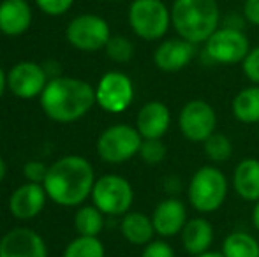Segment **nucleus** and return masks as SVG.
<instances>
[{
  "label": "nucleus",
  "mask_w": 259,
  "mask_h": 257,
  "mask_svg": "<svg viewBox=\"0 0 259 257\" xmlns=\"http://www.w3.org/2000/svg\"><path fill=\"white\" fill-rule=\"evenodd\" d=\"M250 52V41L243 30L219 27L203 44V59L215 65L242 64Z\"/></svg>",
  "instance_id": "nucleus-6"
},
{
  "label": "nucleus",
  "mask_w": 259,
  "mask_h": 257,
  "mask_svg": "<svg viewBox=\"0 0 259 257\" xmlns=\"http://www.w3.org/2000/svg\"><path fill=\"white\" fill-rule=\"evenodd\" d=\"M46 194L60 206H78L92 195L96 185L94 168L79 155H67L50 166L45 180Z\"/></svg>",
  "instance_id": "nucleus-1"
},
{
  "label": "nucleus",
  "mask_w": 259,
  "mask_h": 257,
  "mask_svg": "<svg viewBox=\"0 0 259 257\" xmlns=\"http://www.w3.org/2000/svg\"><path fill=\"white\" fill-rule=\"evenodd\" d=\"M120 231H122V236L131 245H138V247L148 245L155 236L152 217H147L141 212L125 213L122 222H120Z\"/></svg>",
  "instance_id": "nucleus-21"
},
{
  "label": "nucleus",
  "mask_w": 259,
  "mask_h": 257,
  "mask_svg": "<svg viewBox=\"0 0 259 257\" xmlns=\"http://www.w3.org/2000/svg\"><path fill=\"white\" fill-rule=\"evenodd\" d=\"M111 39L109 25L97 14H81L67 27V41L81 52H97L106 48Z\"/></svg>",
  "instance_id": "nucleus-10"
},
{
  "label": "nucleus",
  "mask_w": 259,
  "mask_h": 257,
  "mask_svg": "<svg viewBox=\"0 0 259 257\" xmlns=\"http://www.w3.org/2000/svg\"><path fill=\"white\" fill-rule=\"evenodd\" d=\"M42 69H45L46 76H48L50 79H55V78H60V65L57 62H46L42 65Z\"/></svg>",
  "instance_id": "nucleus-36"
},
{
  "label": "nucleus",
  "mask_w": 259,
  "mask_h": 257,
  "mask_svg": "<svg viewBox=\"0 0 259 257\" xmlns=\"http://www.w3.org/2000/svg\"><path fill=\"white\" fill-rule=\"evenodd\" d=\"M231 111L240 124H259V85H250L240 90L231 100Z\"/></svg>",
  "instance_id": "nucleus-22"
},
{
  "label": "nucleus",
  "mask_w": 259,
  "mask_h": 257,
  "mask_svg": "<svg viewBox=\"0 0 259 257\" xmlns=\"http://www.w3.org/2000/svg\"><path fill=\"white\" fill-rule=\"evenodd\" d=\"M222 13L217 0H175L171 6V27L178 37L205 44L211 34L221 27Z\"/></svg>",
  "instance_id": "nucleus-3"
},
{
  "label": "nucleus",
  "mask_w": 259,
  "mask_h": 257,
  "mask_svg": "<svg viewBox=\"0 0 259 257\" xmlns=\"http://www.w3.org/2000/svg\"><path fill=\"white\" fill-rule=\"evenodd\" d=\"M0 257H48V250L35 231L18 227L0 240Z\"/></svg>",
  "instance_id": "nucleus-15"
},
{
  "label": "nucleus",
  "mask_w": 259,
  "mask_h": 257,
  "mask_svg": "<svg viewBox=\"0 0 259 257\" xmlns=\"http://www.w3.org/2000/svg\"><path fill=\"white\" fill-rule=\"evenodd\" d=\"M229 182L226 175L213 164L201 166L187 185L189 204L198 213H213L228 199Z\"/></svg>",
  "instance_id": "nucleus-4"
},
{
  "label": "nucleus",
  "mask_w": 259,
  "mask_h": 257,
  "mask_svg": "<svg viewBox=\"0 0 259 257\" xmlns=\"http://www.w3.org/2000/svg\"><path fill=\"white\" fill-rule=\"evenodd\" d=\"M106 53L116 64H127L134 57V44L123 35H115L106 44Z\"/></svg>",
  "instance_id": "nucleus-27"
},
{
  "label": "nucleus",
  "mask_w": 259,
  "mask_h": 257,
  "mask_svg": "<svg viewBox=\"0 0 259 257\" xmlns=\"http://www.w3.org/2000/svg\"><path fill=\"white\" fill-rule=\"evenodd\" d=\"M113 2H120V0H113Z\"/></svg>",
  "instance_id": "nucleus-41"
},
{
  "label": "nucleus",
  "mask_w": 259,
  "mask_h": 257,
  "mask_svg": "<svg viewBox=\"0 0 259 257\" xmlns=\"http://www.w3.org/2000/svg\"><path fill=\"white\" fill-rule=\"evenodd\" d=\"M231 185L236 195L247 202L259 201V161L254 157L242 159L233 169Z\"/></svg>",
  "instance_id": "nucleus-19"
},
{
  "label": "nucleus",
  "mask_w": 259,
  "mask_h": 257,
  "mask_svg": "<svg viewBox=\"0 0 259 257\" xmlns=\"http://www.w3.org/2000/svg\"><path fill=\"white\" fill-rule=\"evenodd\" d=\"M203 150H205V155L210 162L222 164V162L229 161V157L233 155V143L226 134L213 132L203 143Z\"/></svg>",
  "instance_id": "nucleus-25"
},
{
  "label": "nucleus",
  "mask_w": 259,
  "mask_h": 257,
  "mask_svg": "<svg viewBox=\"0 0 259 257\" xmlns=\"http://www.w3.org/2000/svg\"><path fill=\"white\" fill-rule=\"evenodd\" d=\"M96 100L108 113H123L134 100V85L127 74L109 71L96 86Z\"/></svg>",
  "instance_id": "nucleus-11"
},
{
  "label": "nucleus",
  "mask_w": 259,
  "mask_h": 257,
  "mask_svg": "<svg viewBox=\"0 0 259 257\" xmlns=\"http://www.w3.org/2000/svg\"><path fill=\"white\" fill-rule=\"evenodd\" d=\"M245 23H247V21H245V18H243V14L233 11V13H228V14H224V16H222L221 27L235 28V30H243Z\"/></svg>",
  "instance_id": "nucleus-34"
},
{
  "label": "nucleus",
  "mask_w": 259,
  "mask_h": 257,
  "mask_svg": "<svg viewBox=\"0 0 259 257\" xmlns=\"http://www.w3.org/2000/svg\"><path fill=\"white\" fill-rule=\"evenodd\" d=\"M35 2L42 13L50 14V16H60L71 9L74 0H35Z\"/></svg>",
  "instance_id": "nucleus-32"
},
{
  "label": "nucleus",
  "mask_w": 259,
  "mask_h": 257,
  "mask_svg": "<svg viewBox=\"0 0 259 257\" xmlns=\"http://www.w3.org/2000/svg\"><path fill=\"white\" fill-rule=\"evenodd\" d=\"M180 134L191 143H205L217 132V113L213 106L203 99H192L182 106L178 113Z\"/></svg>",
  "instance_id": "nucleus-9"
},
{
  "label": "nucleus",
  "mask_w": 259,
  "mask_h": 257,
  "mask_svg": "<svg viewBox=\"0 0 259 257\" xmlns=\"http://www.w3.org/2000/svg\"><path fill=\"white\" fill-rule=\"evenodd\" d=\"M129 25L145 41H159L171 27V9L162 0H134L129 7Z\"/></svg>",
  "instance_id": "nucleus-5"
},
{
  "label": "nucleus",
  "mask_w": 259,
  "mask_h": 257,
  "mask_svg": "<svg viewBox=\"0 0 259 257\" xmlns=\"http://www.w3.org/2000/svg\"><path fill=\"white\" fill-rule=\"evenodd\" d=\"M242 14L249 25L259 27V0H245Z\"/></svg>",
  "instance_id": "nucleus-33"
},
{
  "label": "nucleus",
  "mask_w": 259,
  "mask_h": 257,
  "mask_svg": "<svg viewBox=\"0 0 259 257\" xmlns=\"http://www.w3.org/2000/svg\"><path fill=\"white\" fill-rule=\"evenodd\" d=\"M196 57V44L182 37H171L159 42L154 52V64L162 72H178Z\"/></svg>",
  "instance_id": "nucleus-13"
},
{
  "label": "nucleus",
  "mask_w": 259,
  "mask_h": 257,
  "mask_svg": "<svg viewBox=\"0 0 259 257\" xmlns=\"http://www.w3.org/2000/svg\"><path fill=\"white\" fill-rule=\"evenodd\" d=\"M104 245L97 236H78L67 245L64 257H104Z\"/></svg>",
  "instance_id": "nucleus-26"
},
{
  "label": "nucleus",
  "mask_w": 259,
  "mask_h": 257,
  "mask_svg": "<svg viewBox=\"0 0 259 257\" xmlns=\"http://www.w3.org/2000/svg\"><path fill=\"white\" fill-rule=\"evenodd\" d=\"M6 171H7V168H6V162H4V159L0 157V182L4 180V176H6Z\"/></svg>",
  "instance_id": "nucleus-40"
},
{
  "label": "nucleus",
  "mask_w": 259,
  "mask_h": 257,
  "mask_svg": "<svg viewBox=\"0 0 259 257\" xmlns=\"http://www.w3.org/2000/svg\"><path fill=\"white\" fill-rule=\"evenodd\" d=\"M141 257H177L175 248L164 240H152L148 245L143 247Z\"/></svg>",
  "instance_id": "nucleus-30"
},
{
  "label": "nucleus",
  "mask_w": 259,
  "mask_h": 257,
  "mask_svg": "<svg viewBox=\"0 0 259 257\" xmlns=\"http://www.w3.org/2000/svg\"><path fill=\"white\" fill-rule=\"evenodd\" d=\"M32 23V11L25 0L0 2V32L6 35H21Z\"/></svg>",
  "instance_id": "nucleus-20"
},
{
  "label": "nucleus",
  "mask_w": 259,
  "mask_h": 257,
  "mask_svg": "<svg viewBox=\"0 0 259 257\" xmlns=\"http://www.w3.org/2000/svg\"><path fill=\"white\" fill-rule=\"evenodd\" d=\"M143 137L136 127L116 124L104 130L97 139V153L104 162L122 164L140 153Z\"/></svg>",
  "instance_id": "nucleus-7"
},
{
  "label": "nucleus",
  "mask_w": 259,
  "mask_h": 257,
  "mask_svg": "<svg viewBox=\"0 0 259 257\" xmlns=\"http://www.w3.org/2000/svg\"><path fill=\"white\" fill-rule=\"evenodd\" d=\"M224 257H259V241L247 231H233L222 241Z\"/></svg>",
  "instance_id": "nucleus-23"
},
{
  "label": "nucleus",
  "mask_w": 259,
  "mask_h": 257,
  "mask_svg": "<svg viewBox=\"0 0 259 257\" xmlns=\"http://www.w3.org/2000/svg\"><path fill=\"white\" fill-rule=\"evenodd\" d=\"M46 85H48V76L45 69L34 62L16 64L7 74V86L14 95L21 99H34L41 95Z\"/></svg>",
  "instance_id": "nucleus-12"
},
{
  "label": "nucleus",
  "mask_w": 259,
  "mask_h": 257,
  "mask_svg": "<svg viewBox=\"0 0 259 257\" xmlns=\"http://www.w3.org/2000/svg\"><path fill=\"white\" fill-rule=\"evenodd\" d=\"M6 86H7V76H6V72H4V69L0 67V97H2Z\"/></svg>",
  "instance_id": "nucleus-38"
},
{
  "label": "nucleus",
  "mask_w": 259,
  "mask_h": 257,
  "mask_svg": "<svg viewBox=\"0 0 259 257\" xmlns=\"http://www.w3.org/2000/svg\"><path fill=\"white\" fill-rule=\"evenodd\" d=\"M164 190L171 195V197H177V194L182 190V180L178 176H167L164 180Z\"/></svg>",
  "instance_id": "nucleus-35"
},
{
  "label": "nucleus",
  "mask_w": 259,
  "mask_h": 257,
  "mask_svg": "<svg viewBox=\"0 0 259 257\" xmlns=\"http://www.w3.org/2000/svg\"><path fill=\"white\" fill-rule=\"evenodd\" d=\"M242 69L245 78L252 85H259V44L250 48V52L247 53V57L242 62Z\"/></svg>",
  "instance_id": "nucleus-29"
},
{
  "label": "nucleus",
  "mask_w": 259,
  "mask_h": 257,
  "mask_svg": "<svg viewBox=\"0 0 259 257\" xmlns=\"http://www.w3.org/2000/svg\"><path fill=\"white\" fill-rule=\"evenodd\" d=\"M96 88L76 78L50 79L41 93V106L48 118L58 124H71L83 118L96 104Z\"/></svg>",
  "instance_id": "nucleus-2"
},
{
  "label": "nucleus",
  "mask_w": 259,
  "mask_h": 257,
  "mask_svg": "<svg viewBox=\"0 0 259 257\" xmlns=\"http://www.w3.org/2000/svg\"><path fill=\"white\" fill-rule=\"evenodd\" d=\"M74 227L79 236H97L104 227V213L96 206H83L76 212Z\"/></svg>",
  "instance_id": "nucleus-24"
},
{
  "label": "nucleus",
  "mask_w": 259,
  "mask_h": 257,
  "mask_svg": "<svg viewBox=\"0 0 259 257\" xmlns=\"http://www.w3.org/2000/svg\"><path fill=\"white\" fill-rule=\"evenodd\" d=\"M187 220L189 217L185 202L171 195L167 199H162L152 213L155 234H159L160 238H173L180 234Z\"/></svg>",
  "instance_id": "nucleus-14"
},
{
  "label": "nucleus",
  "mask_w": 259,
  "mask_h": 257,
  "mask_svg": "<svg viewBox=\"0 0 259 257\" xmlns=\"http://www.w3.org/2000/svg\"><path fill=\"white\" fill-rule=\"evenodd\" d=\"M250 220H252V226L254 229L259 233V201L254 202V208H252V215H250Z\"/></svg>",
  "instance_id": "nucleus-37"
},
{
  "label": "nucleus",
  "mask_w": 259,
  "mask_h": 257,
  "mask_svg": "<svg viewBox=\"0 0 259 257\" xmlns=\"http://www.w3.org/2000/svg\"><path fill=\"white\" fill-rule=\"evenodd\" d=\"M213 226L205 217H194L189 219L185 227L180 233V241L184 250L189 255L196 257L201 255L210 250L211 243H213Z\"/></svg>",
  "instance_id": "nucleus-18"
},
{
  "label": "nucleus",
  "mask_w": 259,
  "mask_h": 257,
  "mask_svg": "<svg viewBox=\"0 0 259 257\" xmlns=\"http://www.w3.org/2000/svg\"><path fill=\"white\" fill-rule=\"evenodd\" d=\"M94 206L99 208L104 215L120 217L131 212L134 201L133 185L123 176L106 175L103 178L96 180L92 190Z\"/></svg>",
  "instance_id": "nucleus-8"
},
{
  "label": "nucleus",
  "mask_w": 259,
  "mask_h": 257,
  "mask_svg": "<svg viewBox=\"0 0 259 257\" xmlns=\"http://www.w3.org/2000/svg\"><path fill=\"white\" fill-rule=\"evenodd\" d=\"M196 257H224V255H222V252L208 250V252H205V254H201V255H196Z\"/></svg>",
  "instance_id": "nucleus-39"
},
{
  "label": "nucleus",
  "mask_w": 259,
  "mask_h": 257,
  "mask_svg": "<svg viewBox=\"0 0 259 257\" xmlns=\"http://www.w3.org/2000/svg\"><path fill=\"white\" fill-rule=\"evenodd\" d=\"M141 161L147 162L150 166L160 164L164 162V159L167 157V148L166 144L162 143V139H143L140 148V153Z\"/></svg>",
  "instance_id": "nucleus-28"
},
{
  "label": "nucleus",
  "mask_w": 259,
  "mask_h": 257,
  "mask_svg": "<svg viewBox=\"0 0 259 257\" xmlns=\"http://www.w3.org/2000/svg\"><path fill=\"white\" fill-rule=\"evenodd\" d=\"M48 169L50 168H46L42 162L30 161V162H27V164H25L23 175L30 183H45L46 176H48Z\"/></svg>",
  "instance_id": "nucleus-31"
},
{
  "label": "nucleus",
  "mask_w": 259,
  "mask_h": 257,
  "mask_svg": "<svg viewBox=\"0 0 259 257\" xmlns=\"http://www.w3.org/2000/svg\"><path fill=\"white\" fill-rule=\"evenodd\" d=\"M171 127V111L160 100H150L136 117V129L143 139H162Z\"/></svg>",
  "instance_id": "nucleus-16"
},
{
  "label": "nucleus",
  "mask_w": 259,
  "mask_h": 257,
  "mask_svg": "<svg viewBox=\"0 0 259 257\" xmlns=\"http://www.w3.org/2000/svg\"><path fill=\"white\" fill-rule=\"evenodd\" d=\"M46 189L41 183H25L18 187L9 199V210L16 219L30 220L41 213L46 202Z\"/></svg>",
  "instance_id": "nucleus-17"
}]
</instances>
